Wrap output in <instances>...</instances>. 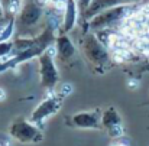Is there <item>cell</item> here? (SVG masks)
<instances>
[{
	"label": "cell",
	"mask_w": 149,
	"mask_h": 146,
	"mask_svg": "<svg viewBox=\"0 0 149 146\" xmlns=\"http://www.w3.org/2000/svg\"><path fill=\"white\" fill-rule=\"evenodd\" d=\"M56 49H58V56L61 59H64V61L70 59L74 55V52H75V48H74L72 42L65 35H61L56 39Z\"/></svg>",
	"instance_id": "cell-9"
},
{
	"label": "cell",
	"mask_w": 149,
	"mask_h": 146,
	"mask_svg": "<svg viewBox=\"0 0 149 146\" xmlns=\"http://www.w3.org/2000/svg\"><path fill=\"white\" fill-rule=\"evenodd\" d=\"M101 123H103V126H106L107 129L111 127V126H114V124H120V116H119V113L116 111L114 107H110V108H107V110L103 113Z\"/></svg>",
	"instance_id": "cell-10"
},
{
	"label": "cell",
	"mask_w": 149,
	"mask_h": 146,
	"mask_svg": "<svg viewBox=\"0 0 149 146\" xmlns=\"http://www.w3.org/2000/svg\"><path fill=\"white\" fill-rule=\"evenodd\" d=\"M83 48L86 51L87 58L96 65H106L110 62V54L107 52V47L100 41L96 35H88L84 42Z\"/></svg>",
	"instance_id": "cell-2"
},
{
	"label": "cell",
	"mask_w": 149,
	"mask_h": 146,
	"mask_svg": "<svg viewBox=\"0 0 149 146\" xmlns=\"http://www.w3.org/2000/svg\"><path fill=\"white\" fill-rule=\"evenodd\" d=\"M10 136L20 143H36L42 140V133L32 122H17L10 127Z\"/></svg>",
	"instance_id": "cell-4"
},
{
	"label": "cell",
	"mask_w": 149,
	"mask_h": 146,
	"mask_svg": "<svg viewBox=\"0 0 149 146\" xmlns=\"http://www.w3.org/2000/svg\"><path fill=\"white\" fill-rule=\"evenodd\" d=\"M109 136L110 138H122L123 136V127L122 124H114L109 127Z\"/></svg>",
	"instance_id": "cell-12"
},
{
	"label": "cell",
	"mask_w": 149,
	"mask_h": 146,
	"mask_svg": "<svg viewBox=\"0 0 149 146\" xmlns=\"http://www.w3.org/2000/svg\"><path fill=\"white\" fill-rule=\"evenodd\" d=\"M72 124L84 129H99L101 119H99V111H84L72 116Z\"/></svg>",
	"instance_id": "cell-7"
},
{
	"label": "cell",
	"mask_w": 149,
	"mask_h": 146,
	"mask_svg": "<svg viewBox=\"0 0 149 146\" xmlns=\"http://www.w3.org/2000/svg\"><path fill=\"white\" fill-rule=\"evenodd\" d=\"M77 12L78 4L77 0H67L65 9H64V23H62V33H68L77 22Z\"/></svg>",
	"instance_id": "cell-8"
},
{
	"label": "cell",
	"mask_w": 149,
	"mask_h": 146,
	"mask_svg": "<svg viewBox=\"0 0 149 146\" xmlns=\"http://www.w3.org/2000/svg\"><path fill=\"white\" fill-rule=\"evenodd\" d=\"M132 1H139V0H120L122 4H130Z\"/></svg>",
	"instance_id": "cell-15"
},
{
	"label": "cell",
	"mask_w": 149,
	"mask_h": 146,
	"mask_svg": "<svg viewBox=\"0 0 149 146\" xmlns=\"http://www.w3.org/2000/svg\"><path fill=\"white\" fill-rule=\"evenodd\" d=\"M62 96H55V97H49L47 100H44L31 114V122L33 124H41L42 122H45L49 116H52L59 106L62 104Z\"/></svg>",
	"instance_id": "cell-6"
},
{
	"label": "cell",
	"mask_w": 149,
	"mask_h": 146,
	"mask_svg": "<svg viewBox=\"0 0 149 146\" xmlns=\"http://www.w3.org/2000/svg\"><path fill=\"white\" fill-rule=\"evenodd\" d=\"M111 146H129L127 143V140H125V142H120V140H117V142H114Z\"/></svg>",
	"instance_id": "cell-14"
},
{
	"label": "cell",
	"mask_w": 149,
	"mask_h": 146,
	"mask_svg": "<svg viewBox=\"0 0 149 146\" xmlns=\"http://www.w3.org/2000/svg\"><path fill=\"white\" fill-rule=\"evenodd\" d=\"M3 12H4V9H3V3H1V0H0V16H3Z\"/></svg>",
	"instance_id": "cell-17"
},
{
	"label": "cell",
	"mask_w": 149,
	"mask_h": 146,
	"mask_svg": "<svg viewBox=\"0 0 149 146\" xmlns=\"http://www.w3.org/2000/svg\"><path fill=\"white\" fill-rule=\"evenodd\" d=\"M91 1H93V0H77V4H78V7H80L83 12H86V10L88 9V6L91 4Z\"/></svg>",
	"instance_id": "cell-13"
},
{
	"label": "cell",
	"mask_w": 149,
	"mask_h": 146,
	"mask_svg": "<svg viewBox=\"0 0 149 146\" xmlns=\"http://www.w3.org/2000/svg\"><path fill=\"white\" fill-rule=\"evenodd\" d=\"M12 49H13V42H10V41L0 42V59H1V58L9 56Z\"/></svg>",
	"instance_id": "cell-11"
},
{
	"label": "cell",
	"mask_w": 149,
	"mask_h": 146,
	"mask_svg": "<svg viewBox=\"0 0 149 146\" xmlns=\"http://www.w3.org/2000/svg\"><path fill=\"white\" fill-rule=\"evenodd\" d=\"M39 72H41V84L47 88L55 87L58 83V71L54 64V56L47 51L39 56Z\"/></svg>",
	"instance_id": "cell-5"
},
{
	"label": "cell",
	"mask_w": 149,
	"mask_h": 146,
	"mask_svg": "<svg viewBox=\"0 0 149 146\" xmlns=\"http://www.w3.org/2000/svg\"><path fill=\"white\" fill-rule=\"evenodd\" d=\"M42 16H44L42 4H39L36 0H28L22 6L20 12H19V19H17L19 28L32 29V28H35L39 23Z\"/></svg>",
	"instance_id": "cell-3"
},
{
	"label": "cell",
	"mask_w": 149,
	"mask_h": 146,
	"mask_svg": "<svg viewBox=\"0 0 149 146\" xmlns=\"http://www.w3.org/2000/svg\"><path fill=\"white\" fill-rule=\"evenodd\" d=\"M148 68H149V67H148Z\"/></svg>",
	"instance_id": "cell-18"
},
{
	"label": "cell",
	"mask_w": 149,
	"mask_h": 146,
	"mask_svg": "<svg viewBox=\"0 0 149 146\" xmlns=\"http://www.w3.org/2000/svg\"><path fill=\"white\" fill-rule=\"evenodd\" d=\"M4 97H6V94H4V91L0 88V100H4Z\"/></svg>",
	"instance_id": "cell-16"
},
{
	"label": "cell",
	"mask_w": 149,
	"mask_h": 146,
	"mask_svg": "<svg viewBox=\"0 0 149 146\" xmlns=\"http://www.w3.org/2000/svg\"><path fill=\"white\" fill-rule=\"evenodd\" d=\"M136 9L130 4H119V6H113L109 7L103 12H100L99 15H96L91 20H90V28L94 31H103L107 29L109 26L116 25L119 20H123L129 16H133V12Z\"/></svg>",
	"instance_id": "cell-1"
}]
</instances>
